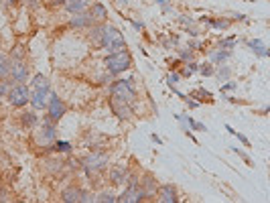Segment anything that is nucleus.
Listing matches in <instances>:
<instances>
[{
  "mask_svg": "<svg viewBox=\"0 0 270 203\" xmlns=\"http://www.w3.org/2000/svg\"><path fill=\"white\" fill-rule=\"evenodd\" d=\"M31 104L35 110H43V108L47 106V98H49V93H51V81L43 75V73H39L33 77L31 81Z\"/></svg>",
  "mask_w": 270,
  "mask_h": 203,
  "instance_id": "1",
  "label": "nucleus"
},
{
  "mask_svg": "<svg viewBox=\"0 0 270 203\" xmlns=\"http://www.w3.org/2000/svg\"><path fill=\"white\" fill-rule=\"evenodd\" d=\"M104 63H106L108 71H110L112 75H118V73L128 71L130 67H132V57H130V53L126 49H122V51L110 53V55L104 59Z\"/></svg>",
  "mask_w": 270,
  "mask_h": 203,
  "instance_id": "2",
  "label": "nucleus"
},
{
  "mask_svg": "<svg viewBox=\"0 0 270 203\" xmlns=\"http://www.w3.org/2000/svg\"><path fill=\"white\" fill-rule=\"evenodd\" d=\"M102 47L108 49V53H116L122 51L126 47V39L120 33L116 26L112 24H104V37H102Z\"/></svg>",
  "mask_w": 270,
  "mask_h": 203,
  "instance_id": "3",
  "label": "nucleus"
},
{
  "mask_svg": "<svg viewBox=\"0 0 270 203\" xmlns=\"http://www.w3.org/2000/svg\"><path fill=\"white\" fill-rule=\"evenodd\" d=\"M110 96H118L120 100L128 102L130 106L136 100V88H134V79L126 77V79H118L110 86Z\"/></svg>",
  "mask_w": 270,
  "mask_h": 203,
  "instance_id": "4",
  "label": "nucleus"
},
{
  "mask_svg": "<svg viewBox=\"0 0 270 203\" xmlns=\"http://www.w3.org/2000/svg\"><path fill=\"white\" fill-rule=\"evenodd\" d=\"M41 146H45L47 151H53V142L57 140V128L55 124L47 118L43 122V126H39V132H37V138H35Z\"/></svg>",
  "mask_w": 270,
  "mask_h": 203,
  "instance_id": "5",
  "label": "nucleus"
},
{
  "mask_svg": "<svg viewBox=\"0 0 270 203\" xmlns=\"http://www.w3.org/2000/svg\"><path fill=\"white\" fill-rule=\"evenodd\" d=\"M6 98H8L10 106L24 108L26 104H29V100H31V90H29V86H26V84H15L8 90Z\"/></svg>",
  "mask_w": 270,
  "mask_h": 203,
  "instance_id": "6",
  "label": "nucleus"
},
{
  "mask_svg": "<svg viewBox=\"0 0 270 203\" xmlns=\"http://www.w3.org/2000/svg\"><path fill=\"white\" fill-rule=\"evenodd\" d=\"M8 63H10V77L15 79V84H24V81L29 79V65L19 55H10Z\"/></svg>",
  "mask_w": 270,
  "mask_h": 203,
  "instance_id": "7",
  "label": "nucleus"
},
{
  "mask_svg": "<svg viewBox=\"0 0 270 203\" xmlns=\"http://www.w3.org/2000/svg\"><path fill=\"white\" fill-rule=\"evenodd\" d=\"M45 108H47V118L51 122H59L67 112V106L63 104V100H59V96L53 93V91L49 93V104Z\"/></svg>",
  "mask_w": 270,
  "mask_h": 203,
  "instance_id": "8",
  "label": "nucleus"
},
{
  "mask_svg": "<svg viewBox=\"0 0 270 203\" xmlns=\"http://www.w3.org/2000/svg\"><path fill=\"white\" fill-rule=\"evenodd\" d=\"M84 169L88 173V177H91V171H98V169H104L106 162H108V155L106 153H91L88 155L84 160Z\"/></svg>",
  "mask_w": 270,
  "mask_h": 203,
  "instance_id": "9",
  "label": "nucleus"
},
{
  "mask_svg": "<svg viewBox=\"0 0 270 203\" xmlns=\"http://www.w3.org/2000/svg\"><path fill=\"white\" fill-rule=\"evenodd\" d=\"M110 108H112V112L116 114L118 120H130L132 118V106L124 100H120L118 96H110Z\"/></svg>",
  "mask_w": 270,
  "mask_h": 203,
  "instance_id": "10",
  "label": "nucleus"
},
{
  "mask_svg": "<svg viewBox=\"0 0 270 203\" xmlns=\"http://www.w3.org/2000/svg\"><path fill=\"white\" fill-rule=\"evenodd\" d=\"M138 185H140V189L144 191V197H146V199H153V197H157L158 185H157V179L153 177L151 173H146V175H138Z\"/></svg>",
  "mask_w": 270,
  "mask_h": 203,
  "instance_id": "11",
  "label": "nucleus"
},
{
  "mask_svg": "<svg viewBox=\"0 0 270 203\" xmlns=\"http://www.w3.org/2000/svg\"><path fill=\"white\" fill-rule=\"evenodd\" d=\"M93 24V19L90 15V10H82V12H75L73 19L69 21V29H90Z\"/></svg>",
  "mask_w": 270,
  "mask_h": 203,
  "instance_id": "12",
  "label": "nucleus"
},
{
  "mask_svg": "<svg viewBox=\"0 0 270 203\" xmlns=\"http://www.w3.org/2000/svg\"><path fill=\"white\" fill-rule=\"evenodd\" d=\"M157 197H158V201H163V203H177L179 201L177 187H175V185H160L158 191H157Z\"/></svg>",
  "mask_w": 270,
  "mask_h": 203,
  "instance_id": "13",
  "label": "nucleus"
},
{
  "mask_svg": "<svg viewBox=\"0 0 270 203\" xmlns=\"http://www.w3.org/2000/svg\"><path fill=\"white\" fill-rule=\"evenodd\" d=\"M128 169L126 167H122V165H116V167H112V171H110V181H112V185H116V187H124L126 185V181H128Z\"/></svg>",
  "mask_w": 270,
  "mask_h": 203,
  "instance_id": "14",
  "label": "nucleus"
},
{
  "mask_svg": "<svg viewBox=\"0 0 270 203\" xmlns=\"http://www.w3.org/2000/svg\"><path fill=\"white\" fill-rule=\"evenodd\" d=\"M102 37H104V23H93L90 26V33L88 39L93 47H102Z\"/></svg>",
  "mask_w": 270,
  "mask_h": 203,
  "instance_id": "15",
  "label": "nucleus"
},
{
  "mask_svg": "<svg viewBox=\"0 0 270 203\" xmlns=\"http://www.w3.org/2000/svg\"><path fill=\"white\" fill-rule=\"evenodd\" d=\"M201 23L207 24L209 29H213V31H225V29H229V24H232V19H209V17H201Z\"/></svg>",
  "mask_w": 270,
  "mask_h": 203,
  "instance_id": "16",
  "label": "nucleus"
},
{
  "mask_svg": "<svg viewBox=\"0 0 270 203\" xmlns=\"http://www.w3.org/2000/svg\"><path fill=\"white\" fill-rule=\"evenodd\" d=\"M88 10H90L93 23H106V19H108V8L102 2H93Z\"/></svg>",
  "mask_w": 270,
  "mask_h": 203,
  "instance_id": "17",
  "label": "nucleus"
},
{
  "mask_svg": "<svg viewBox=\"0 0 270 203\" xmlns=\"http://www.w3.org/2000/svg\"><path fill=\"white\" fill-rule=\"evenodd\" d=\"M88 4H90V0H65V2H63L65 10L69 12V15H75V12L86 10Z\"/></svg>",
  "mask_w": 270,
  "mask_h": 203,
  "instance_id": "18",
  "label": "nucleus"
},
{
  "mask_svg": "<svg viewBox=\"0 0 270 203\" xmlns=\"http://www.w3.org/2000/svg\"><path fill=\"white\" fill-rule=\"evenodd\" d=\"M248 49H252L254 53H256V57H268V47L264 45V41H260V39H250L248 41Z\"/></svg>",
  "mask_w": 270,
  "mask_h": 203,
  "instance_id": "19",
  "label": "nucleus"
},
{
  "mask_svg": "<svg viewBox=\"0 0 270 203\" xmlns=\"http://www.w3.org/2000/svg\"><path fill=\"white\" fill-rule=\"evenodd\" d=\"M229 57H232V51H227V49H218V51H213L211 55H209V63H211V65H222V63H225Z\"/></svg>",
  "mask_w": 270,
  "mask_h": 203,
  "instance_id": "20",
  "label": "nucleus"
},
{
  "mask_svg": "<svg viewBox=\"0 0 270 203\" xmlns=\"http://www.w3.org/2000/svg\"><path fill=\"white\" fill-rule=\"evenodd\" d=\"M79 193H82L79 187H67L61 191V199L65 203H79Z\"/></svg>",
  "mask_w": 270,
  "mask_h": 203,
  "instance_id": "21",
  "label": "nucleus"
},
{
  "mask_svg": "<svg viewBox=\"0 0 270 203\" xmlns=\"http://www.w3.org/2000/svg\"><path fill=\"white\" fill-rule=\"evenodd\" d=\"M21 122H22V126H26V128H33V126H37V114L33 112V110H26V112H22V116H21Z\"/></svg>",
  "mask_w": 270,
  "mask_h": 203,
  "instance_id": "22",
  "label": "nucleus"
},
{
  "mask_svg": "<svg viewBox=\"0 0 270 203\" xmlns=\"http://www.w3.org/2000/svg\"><path fill=\"white\" fill-rule=\"evenodd\" d=\"M53 151H57V153H71L73 146H71V142H67V140H55V142H53Z\"/></svg>",
  "mask_w": 270,
  "mask_h": 203,
  "instance_id": "23",
  "label": "nucleus"
},
{
  "mask_svg": "<svg viewBox=\"0 0 270 203\" xmlns=\"http://www.w3.org/2000/svg\"><path fill=\"white\" fill-rule=\"evenodd\" d=\"M199 69V65L195 63V61H187V65H185V69L181 71V77H191L195 71Z\"/></svg>",
  "mask_w": 270,
  "mask_h": 203,
  "instance_id": "24",
  "label": "nucleus"
},
{
  "mask_svg": "<svg viewBox=\"0 0 270 203\" xmlns=\"http://www.w3.org/2000/svg\"><path fill=\"white\" fill-rule=\"evenodd\" d=\"M213 73H215V79L222 81V79H227L232 71H229V67H227L225 63H222V65H220V69H218V71H213Z\"/></svg>",
  "mask_w": 270,
  "mask_h": 203,
  "instance_id": "25",
  "label": "nucleus"
},
{
  "mask_svg": "<svg viewBox=\"0 0 270 203\" xmlns=\"http://www.w3.org/2000/svg\"><path fill=\"white\" fill-rule=\"evenodd\" d=\"M236 45V37H229V39H224L218 43V49H227V51H232Z\"/></svg>",
  "mask_w": 270,
  "mask_h": 203,
  "instance_id": "26",
  "label": "nucleus"
},
{
  "mask_svg": "<svg viewBox=\"0 0 270 203\" xmlns=\"http://www.w3.org/2000/svg\"><path fill=\"white\" fill-rule=\"evenodd\" d=\"M197 71H199L201 75H203V77H211L215 69H213V65H211V63H203V65H199V69H197Z\"/></svg>",
  "mask_w": 270,
  "mask_h": 203,
  "instance_id": "27",
  "label": "nucleus"
},
{
  "mask_svg": "<svg viewBox=\"0 0 270 203\" xmlns=\"http://www.w3.org/2000/svg\"><path fill=\"white\" fill-rule=\"evenodd\" d=\"M189 96H191V98H197V102L201 104V100H203V98H209V91L203 90V88H199V90H195L193 93H189Z\"/></svg>",
  "mask_w": 270,
  "mask_h": 203,
  "instance_id": "28",
  "label": "nucleus"
},
{
  "mask_svg": "<svg viewBox=\"0 0 270 203\" xmlns=\"http://www.w3.org/2000/svg\"><path fill=\"white\" fill-rule=\"evenodd\" d=\"M179 57H181V61H183V63H187V61H193V51L189 49V47H187V49H181V51H179Z\"/></svg>",
  "mask_w": 270,
  "mask_h": 203,
  "instance_id": "29",
  "label": "nucleus"
},
{
  "mask_svg": "<svg viewBox=\"0 0 270 203\" xmlns=\"http://www.w3.org/2000/svg\"><path fill=\"white\" fill-rule=\"evenodd\" d=\"M96 201H110V203H114V201H116V195H114L112 191H102V193L96 197Z\"/></svg>",
  "mask_w": 270,
  "mask_h": 203,
  "instance_id": "30",
  "label": "nucleus"
},
{
  "mask_svg": "<svg viewBox=\"0 0 270 203\" xmlns=\"http://www.w3.org/2000/svg\"><path fill=\"white\" fill-rule=\"evenodd\" d=\"M79 201H96V195L90 193L88 189H82V193H79Z\"/></svg>",
  "mask_w": 270,
  "mask_h": 203,
  "instance_id": "31",
  "label": "nucleus"
},
{
  "mask_svg": "<svg viewBox=\"0 0 270 203\" xmlns=\"http://www.w3.org/2000/svg\"><path fill=\"white\" fill-rule=\"evenodd\" d=\"M181 79V73H177V71H173V73H169V77H167V84L173 88L175 84H177V81Z\"/></svg>",
  "mask_w": 270,
  "mask_h": 203,
  "instance_id": "32",
  "label": "nucleus"
},
{
  "mask_svg": "<svg viewBox=\"0 0 270 203\" xmlns=\"http://www.w3.org/2000/svg\"><path fill=\"white\" fill-rule=\"evenodd\" d=\"M234 136H236V138H238L242 144H244V146H252V142L248 140V136H246V134H242V132H238V130H236V132H234Z\"/></svg>",
  "mask_w": 270,
  "mask_h": 203,
  "instance_id": "33",
  "label": "nucleus"
},
{
  "mask_svg": "<svg viewBox=\"0 0 270 203\" xmlns=\"http://www.w3.org/2000/svg\"><path fill=\"white\" fill-rule=\"evenodd\" d=\"M232 151H234V153H238V157H240V158H244V160L248 162V165H252V160H250V157H248V155H246L244 151H242V148H238V146H232Z\"/></svg>",
  "mask_w": 270,
  "mask_h": 203,
  "instance_id": "34",
  "label": "nucleus"
},
{
  "mask_svg": "<svg viewBox=\"0 0 270 203\" xmlns=\"http://www.w3.org/2000/svg\"><path fill=\"white\" fill-rule=\"evenodd\" d=\"M183 100H185V102H187V106H189V108H191V110H195V108H199V102H197V100H193V98H191V96H189V98H187V96H185V98H183Z\"/></svg>",
  "mask_w": 270,
  "mask_h": 203,
  "instance_id": "35",
  "label": "nucleus"
},
{
  "mask_svg": "<svg viewBox=\"0 0 270 203\" xmlns=\"http://www.w3.org/2000/svg\"><path fill=\"white\" fill-rule=\"evenodd\" d=\"M157 4H160L165 8V12H171V0H155Z\"/></svg>",
  "mask_w": 270,
  "mask_h": 203,
  "instance_id": "36",
  "label": "nucleus"
},
{
  "mask_svg": "<svg viewBox=\"0 0 270 203\" xmlns=\"http://www.w3.org/2000/svg\"><path fill=\"white\" fill-rule=\"evenodd\" d=\"M236 88H238L236 81H227L225 86H222V91H229V90H236Z\"/></svg>",
  "mask_w": 270,
  "mask_h": 203,
  "instance_id": "37",
  "label": "nucleus"
},
{
  "mask_svg": "<svg viewBox=\"0 0 270 203\" xmlns=\"http://www.w3.org/2000/svg\"><path fill=\"white\" fill-rule=\"evenodd\" d=\"M130 24H132L136 31H142V29H144V23H138V21H130Z\"/></svg>",
  "mask_w": 270,
  "mask_h": 203,
  "instance_id": "38",
  "label": "nucleus"
},
{
  "mask_svg": "<svg viewBox=\"0 0 270 203\" xmlns=\"http://www.w3.org/2000/svg\"><path fill=\"white\" fill-rule=\"evenodd\" d=\"M8 193H6V189H0V201H8Z\"/></svg>",
  "mask_w": 270,
  "mask_h": 203,
  "instance_id": "39",
  "label": "nucleus"
},
{
  "mask_svg": "<svg viewBox=\"0 0 270 203\" xmlns=\"http://www.w3.org/2000/svg\"><path fill=\"white\" fill-rule=\"evenodd\" d=\"M153 142H157V144H160V142H163V140H160V136H158V134H153Z\"/></svg>",
  "mask_w": 270,
  "mask_h": 203,
  "instance_id": "40",
  "label": "nucleus"
},
{
  "mask_svg": "<svg viewBox=\"0 0 270 203\" xmlns=\"http://www.w3.org/2000/svg\"><path fill=\"white\" fill-rule=\"evenodd\" d=\"M225 130H227V132H229V134H234V132H236V130H234V128H232V126H229V124H225Z\"/></svg>",
  "mask_w": 270,
  "mask_h": 203,
  "instance_id": "41",
  "label": "nucleus"
},
{
  "mask_svg": "<svg viewBox=\"0 0 270 203\" xmlns=\"http://www.w3.org/2000/svg\"><path fill=\"white\" fill-rule=\"evenodd\" d=\"M22 2H26V4H37L39 0H22Z\"/></svg>",
  "mask_w": 270,
  "mask_h": 203,
  "instance_id": "42",
  "label": "nucleus"
},
{
  "mask_svg": "<svg viewBox=\"0 0 270 203\" xmlns=\"http://www.w3.org/2000/svg\"><path fill=\"white\" fill-rule=\"evenodd\" d=\"M65 0H53V4H63Z\"/></svg>",
  "mask_w": 270,
  "mask_h": 203,
  "instance_id": "43",
  "label": "nucleus"
},
{
  "mask_svg": "<svg viewBox=\"0 0 270 203\" xmlns=\"http://www.w3.org/2000/svg\"><path fill=\"white\" fill-rule=\"evenodd\" d=\"M6 2H10V4H15V2H17V0H6Z\"/></svg>",
  "mask_w": 270,
  "mask_h": 203,
  "instance_id": "44",
  "label": "nucleus"
}]
</instances>
